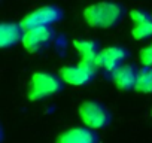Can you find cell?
<instances>
[{"label":"cell","instance_id":"obj_1","mask_svg":"<svg viewBox=\"0 0 152 143\" xmlns=\"http://www.w3.org/2000/svg\"><path fill=\"white\" fill-rule=\"evenodd\" d=\"M124 6L116 2H99L84 9V20L93 28H113L124 18Z\"/></svg>","mask_w":152,"mask_h":143},{"label":"cell","instance_id":"obj_2","mask_svg":"<svg viewBox=\"0 0 152 143\" xmlns=\"http://www.w3.org/2000/svg\"><path fill=\"white\" fill-rule=\"evenodd\" d=\"M64 88V81L60 75L49 73V72H36L31 76L28 84V100L39 101L48 97H52L61 93Z\"/></svg>","mask_w":152,"mask_h":143},{"label":"cell","instance_id":"obj_3","mask_svg":"<svg viewBox=\"0 0 152 143\" xmlns=\"http://www.w3.org/2000/svg\"><path fill=\"white\" fill-rule=\"evenodd\" d=\"M99 70L100 69L97 67L96 63L79 60L78 64L61 67L60 72H58V75L61 76V79L67 85H72V87H85L90 82H93V79L97 76Z\"/></svg>","mask_w":152,"mask_h":143},{"label":"cell","instance_id":"obj_4","mask_svg":"<svg viewBox=\"0 0 152 143\" xmlns=\"http://www.w3.org/2000/svg\"><path fill=\"white\" fill-rule=\"evenodd\" d=\"M78 113L82 124L93 130H102L107 127L112 119L107 107L96 100H85L84 103H81Z\"/></svg>","mask_w":152,"mask_h":143},{"label":"cell","instance_id":"obj_5","mask_svg":"<svg viewBox=\"0 0 152 143\" xmlns=\"http://www.w3.org/2000/svg\"><path fill=\"white\" fill-rule=\"evenodd\" d=\"M55 37V31L52 26H43V27H34L28 28L24 33L23 37V46L30 54H39L49 48Z\"/></svg>","mask_w":152,"mask_h":143},{"label":"cell","instance_id":"obj_6","mask_svg":"<svg viewBox=\"0 0 152 143\" xmlns=\"http://www.w3.org/2000/svg\"><path fill=\"white\" fill-rule=\"evenodd\" d=\"M128 57H130V52L127 48L119 46V45H112V46H106L100 49L96 58V64L100 70H104L110 75L112 72H115L116 69H119L121 66L127 63Z\"/></svg>","mask_w":152,"mask_h":143},{"label":"cell","instance_id":"obj_7","mask_svg":"<svg viewBox=\"0 0 152 143\" xmlns=\"http://www.w3.org/2000/svg\"><path fill=\"white\" fill-rule=\"evenodd\" d=\"M63 18V11L58 6L48 5L34 9L33 12L27 14L20 23L24 27V30L34 28V27H43V26H52L57 21Z\"/></svg>","mask_w":152,"mask_h":143},{"label":"cell","instance_id":"obj_8","mask_svg":"<svg viewBox=\"0 0 152 143\" xmlns=\"http://www.w3.org/2000/svg\"><path fill=\"white\" fill-rule=\"evenodd\" d=\"M139 70L134 64H128L125 63L124 66H121L119 69H116L115 72L110 73V79L113 82V85L121 90V91H131L136 88L137 84V78H139Z\"/></svg>","mask_w":152,"mask_h":143},{"label":"cell","instance_id":"obj_9","mask_svg":"<svg viewBox=\"0 0 152 143\" xmlns=\"http://www.w3.org/2000/svg\"><path fill=\"white\" fill-rule=\"evenodd\" d=\"M130 18L134 23L131 36L136 40H146L152 37V14L142 9H133L130 12Z\"/></svg>","mask_w":152,"mask_h":143},{"label":"cell","instance_id":"obj_10","mask_svg":"<svg viewBox=\"0 0 152 143\" xmlns=\"http://www.w3.org/2000/svg\"><path fill=\"white\" fill-rule=\"evenodd\" d=\"M55 143H99V134L90 127H73L63 131Z\"/></svg>","mask_w":152,"mask_h":143},{"label":"cell","instance_id":"obj_11","mask_svg":"<svg viewBox=\"0 0 152 143\" xmlns=\"http://www.w3.org/2000/svg\"><path fill=\"white\" fill-rule=\"evenodd\" d=\"M24 27L21 23L14 21H5L0 26V48L8 49L11 46H15L18 42H23L24 37Z\"/></svg>","mask_w":152,"mask_h":143},{"label":"cell","instance_id":"obj_12","mask_svg":"<svg viewBox=\"0 0 152 143\" xmlns=\"http://www.w3.org/2000/svg\"><path fill=\"white\" fill-rule=\"evenodd\" d=\"M73 46H75L76 51H78L81 60L96 63V58L100 52L99 42H96L93 39H81V40L76 39V40H73Z\"/></svg>","mask_w":152,"mask_h":143},{"label":"cell","instance_id":"obj_13","mask_svg":"<svg viewBox=\"0 0 152 143\" xmlns=\"http://www.w3.org/2000/svg\"><path fill=\"white\" fill-rule=\"evenodd\" d=\"M134 91L142 94H152V66L142 67L139 70V78Z\"/></svg>","mask_w":152,"mask_h":143},{"label":"cell","instance_id":"obj_14","mask_svg":"<svg viewBox=\"0 0 152 143\" xmlns=\"http://www.w3.org/2000/svg\"><path fill=\"white\" fill-rule=\"evenodd\" d=\"M139 61H140L142 66H145V67L152 66V42H151L148 46H145V48L139 52Z\"/></svg>","mask_w":152,"mask_h":143}]
</instances>
